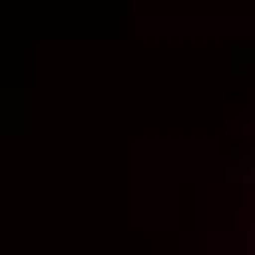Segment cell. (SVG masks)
Segmentation results:
<instances>
[{
	"label": "cell",
	"instance_id": "1",
	"mask_svg": "<svg viewBox=\"0 0 255 255\" xmlns=\"http://www.w3.org/2000/svg\"><path fill=\"white\" fill-rule=\"evenodd\" d=\"M226 190H255V142L238 148V160H232V172H226Z\"/></svg>",
	"mask_w": 255,
	"mask_h": 255
}]
</instances>
